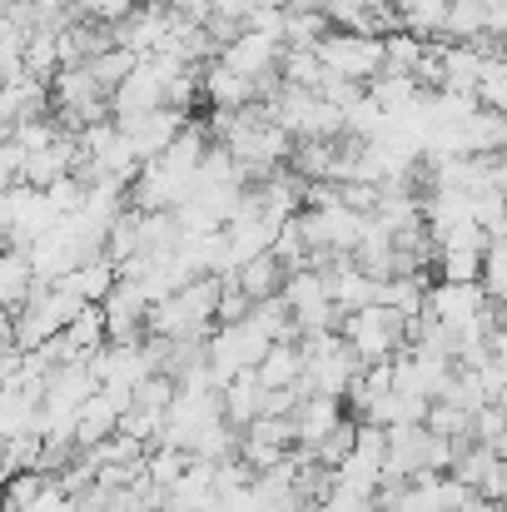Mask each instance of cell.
<instances>
[{
	"label": "cell",
	"mask_w": 507,
	"mask_h": 512,
	"mask_svg": "<svg viewBox=\"0 0 507 512\" xmlns=\"http://www.w3.org/2000/svg\"><path fill=\"white\" fill-rule=\"evenodd\" d=\"M65 224V214L50 204L45 189L35 184H15L0 194V229H5V244L10 249H35L45 234H55Z\"/></svg>",
	"instance_id": "1"
},
{
	"label": "cell",
	"mask_w": 507,
	"mask_h": 512,
	"mask_svg": "<svg viewBox=\"0 0 507 512\" xmlns=\"http://www.w3.org/2000/svg\"><path fill=\"white\" fill-rule=\"evenodd\" d=\"M338 334L358 348L363 363H393L398 348L408 343V319L393 314V309H383V304H373V309H363V314H348Z\"/></svg>",
	"instance_id": "2"
},
{
	"label": "cell",
	"mask_w": 507,
	"mask_h": 512,
	"mask_svg": "<svg viewBox=\"0 0 507 512\" xmlns=\"http://www.w3.org/2000/svg\"><path fill=\"white\" fill-rule=\"evenodd\" d=\"M319 60H324L329 75L358 80V85H373V80L388 70L383 40H373V35H353V30H334V35L319 45Z\"/></svg>",
	"instance_id": "3"
},
{
	"label": "cell",
	"mask_w": 507,
	"mask_h": 512,
	"mask_svg": "<svg viewBox=\"0 0 507 512\" xmlns=\"http://www.w3.org/2000/svg\"><path fill=\"white\" fill-rule=\"evenodd\" d=\"M493 304H488V289L483 284H433L428 289V314L448 329H468L473 319H483Z\"/></svg>",
	"instance_id": "4"
},
{
	"label": "cell",
	"mask_w": 507,
	"mask_h": 512,
	"mask_svg": "<svg viewBox=\"0 0 507 512\" xmlns=\"http://www.w3.org/2000/svg\"><path fill=\"white\" fill-rule=\"evenodd\" d=\"M184 125H189V115H179V110H150V115H135V120H120V130L130 135V145L140 150V160L150 165V160H160L169 145L184 135Z\"/></svg>",
	"instance_id": "5"
},
{
	"label": "cell",
	"mask_w": 507,
	"mask_h": 512,
	"mask_svg": "<svg viewBox=\"0 0 507 512\" xmlns=\"http://www.w3.org/2000/svg\"><path fill=\"white\" fill-rule=\"evenodd\" d=\"M219 60L229 65V70H239V75H249V80H274V70L284 65V45L279 40H269V35H254V30H244L229 50H219Z\"/></svg>",
	"instance_id": "6"
},
{
	"label": "cell",
	"mask_w": 507,
	"mask_h": 512,
	"mask_svg": "<svg viewBox=\"0 0 507 512\" xmlns=\"http://www.w3.org/2000/svg\"><path fill=\"white\" fill-rule=\"evenodd\" d=\"M204 100L214 110H249V105H259V80L214 60V65H204Z\"/></svg>",
	"instance_id": "7"
},
{
	"label": "cell",
	"mask_w": 507,
	"mask_h": 512,
	"mask_svg": "<svg viewBox=\"0 0 507 512\" xmlns=\"http://www.w3.org/2000/svg\"><path fill=\"white\" fill-rule=\"evenodd\" d=\"M125 413H130V408H125V403H120L115 393H105V388H100V393H95V398H90V403L80 408V423H75V443H80L85 453H90V448H100V443H110V438L120 433V418H125Z\"/></svg>",
	"instance_id": "8"
},
{
	"label": "cell",
	"mask_w": 507,
	"mask_h": 512,
	"mask_svg": "<svg viewBox=\"0 0 507 512\" xmlns=\"http://www.w3.org/2000/svg\"><path fill=\"white\" fill-rule=\"evenodd\" d=\"M35 289H40V279H35L30 254L25 249H5V259H0V304H5V314L10 319L25 314V304L35 299Z\"/></svg>",
	"instance_id": "9"
},
{
	"label": "cell",
	"mask_w": 507,
	"mask_h": 512,
	"mask_svg": "<svg viewBox=\"0 0 507 512\" xmlns=\"http://www.w3.org/2000/svg\"><path fill=\"white\" fill-rule=\"evenodd\" d=\"M428 274H398V279H388L383 289H378V304L383 309H393V314H403L408 324L413 319H423L428 314Z\"/></svg>",
	"instance_id": "10"
},
{
	"label": "cell",
	"mask_w": 507,
	"mask_h": 512,
	"mask_svg": "<svg viewBox=\"0 0 507 512\" xmlns=\"http://www.w3.org/2000/svg\"><path fill=\"white\" fill-rule=\"evenodd\" d=\"M264 398H269V388L259 383V373H239V378L224 388V418L244 433L254 418H264Z\"/></svg>",
	"instance_id": "11"
},
{
	"label": "cell",
	"mask_w": 507,
	"mask_h": 512,
	"mask_svg": "<svg viewBox=\"0 0 507 512\" xmlns=\"http://www.w3.org/2000/svg\"><path fill=\"white\" fill-rule=\"evenodd\" d=\"M338 403H343V398H324V393H314V398L299 403V413H294V423H299V448H319L338 423H343Z\"/></svg>",
	"instance_id": "12"
},
{
	"label": "cell",
	"mask_w": 507,
	"mask_h": 512,
	"mask_svg": "<svg viewBox=\"0 0 507 512\" xmlns=\"http://www.w3.org/2000/svg\"><path fill=\"white\" fill-rule=\"evenodd\" d=\"M60 284H70L85 304H105L115 289H120V264L110 259V254H100V259H90V264H80L70 279H60Z\"/></svg>",
	"instance_id": "13"
},
{
	"label": "cell",
	"mask_w": 507,
	"mask_h": 512,
	"mask_svg": "<svg viewBox=\"0 0 507 512\" xmlns=\"http://www.w3.org/2000/svg\"><path fill=\"white\" fill-rule=\"evenodd\" d=\"M284 279H289V269L279 264V254H264V259H254V264L239 269V289H244L254 304L279 299V294H284Z\"/></svg>",
	"instance_id": "14"
},
{
	"label": "cell",
	"mask_w": 507,
	"mask_h": 512,
	"mask_svg": "<svg viewBox=\"0 0 507 512\" xmlns=\"http://www.w3.org/2000/svg\"><path fill=\"white\" fill-rule=\"evenodd\" d=\"M259 373V383L274 393V388H294L299 378H304V348L299 343H274L269 348V358L254 368Z\"/></svg>",
	"instance_id": "15"
},
{
	"label": "cell",
	"mask_w": 507,
	"mask_h": 512,
	"mask_svg": "<svg viewBox=\"0 0 507 512\" xmlns=\"http://www.w3.org/2000/svg\"><path fill=\"white\" fill-rule=\"evenodd\" d=\"M463 140H468V155H507V115L478 110L463 125Z\"/></svg>",
	"instance_id": "16"
},
{
	"label": "cell",
	"mask_w": 507,
	"mask_h": 512,
	"mask_svg": "<svg viewBox=\"0 0 507 512\" xmlns=\"http://www.w3.org/2000/svg\"><path fill=\"white\" fill-rule=\"evenodd\" d=\"M368 95H373V100H378L388 115H403V110H413V105H418L428 90H423L413 75H393V70H383V75L368 85Z\"/></svg>",
	"instance_id": "17"
},
{
	"label": "cell",
	"mask_w": 507,
	"mask_h": 512,
	"mask_svg": "<svg viewBox=\"0 0 507 512\" xmlns=\"http://www.w3.org/2000/svg\"><path fill=\"white\" fill-rule=\"evenodd\" d=\"M279 80L284 85H294V90H324V80H329V70H324V60H319V50H284V65H279Z\"/></svg>",
	"instance_id": "18"
},
{
	"label": "cell",
	"mask_w": 507,
	"mask_h": 512,
	"mask_svg": "<svg viewBox=\"0 0 507 512\" xmlns=\"http://www.w3.org/2000/svg\"><path fill=\"white\" fill-rule=\"evenodd\" d=\"M398 10H403V30H413V35H423V40H428V35L443 40L453 0H398Z\"/></svg>",
	"instance_id": "19"
},
{
	"label": "cell",
	"mask_w": 507,
	"mask_h": 512,
	"mask_svg": "<svg viewBox=\"0 0 507 512\" xmlns=\"http://www.w3.org/2000/svg\"><path fill=\"white\" fill-rule=\"evenodd\" d=\"M65 339H70V348H75L80 358H95V353L110 343V319H105V309H100V304H90V309L65 329Z\"/></svg>",
	"instance_id": "20"
},
{
	"label": "cell",
	"mask_w": 507,
	"mask_h": 512,
	"mask_svg": "<svg viewBox=\"0 0 507 512\" xmlns=\"http://www.w3.org/2000/svg\"><path fill=\"white\" fill-rule=\"evenodd\" d=\"M105 254H110L115 264H130L135 254H145V214H140V209H125V214L115 219Z\"/></svg>",
	"instance_id": "21"
},
{
	"label": "cell",
	"mask_w": 507,
	"mask_h": 512,
	"mask_svg": "<svg viewBox=\"0 0 507 512\" xmlns=\"http://www.w3.org/2000/svg\"><path fill=\"white\" fill-rule=\"evenodd\" d=\"M135 70H140V55H135V50H125V45H110L105 55H95V60H90V75L105 85V95H115Z\"/></svg>",
	"instance_id": "22"
},
{
	"label": "cell",
	"mask_w": 507,
	"mask_h": 512,
	"mask_svg": "<svg viewBox=\"0 0 507 512\" xmlns=\"http://www.w3.org/2000/svg\"><path fill=\"white\" fill-rule=\"evenodd\" d=\"M334 294H329V274H319V269H299V274H289L284 279V304L299 314V309H314V304H329Z\"/></svg>",
	"instance_id": "23"
},
{
	"label": "cell",
	"mask_w": 507,
	"mask_h": 512,
	"mask_svg": "<svg viewBox=\"0 0 507 512\" xmlns=\"http://www.w3.org/2000/svg\"><path fill=\"white\" fill-rule=\"evenodd\" d=\"M383 55H388V70H393V75H418V65H423V55H428V40L413 35V30H398V35L383 40Z\"/></svg>",
	"instance_id": "24"
},
{
	"label": "cell",
	"mask_w": 507,
	"mask_h": 512,
	"mask_svg": "<svg viewBox=\"0 0 507 512\" xmlns=\"http://www.w3.org/2000/svg\"><path fill=\"white\" fill-rule=\"evenodd\" d=\"M50 488H55V478H45V473H15L5 488V512H30Z\"/></svg>",
	"instance_id": "25"
},
{
	"label": "cell",
	"mask_w": 507,
	"mask_h": 512,
	"mask_svg": "<svg viewBox=\"0 0 507 512\" xmlns=\"http://www.w3.org/2000/svg\"><path fill=\"white\" fill-rule=\"evenodd\" d=\"M135 10H140V0H75V15L90 25H105V30H120Z\"/></svg>",
	"instance_id": "26"
},
{
	"label": "cell",
	"mask_w": 507,
	"mask_h": 512,
	"mask_svg": "<svg viewBox=\"0 0 507 512\" xmlns=\"http://www.w3.org/2000/svg\"><path fill=\"white\" fill-rule=\"evenodd\" d=\"M174 398H179V378H169V373H150V378L135 388V408H150V413H160V418H169Z\"/></svg>",
	"instance_id": "27"
},
{
	"label": "cell",
	"mask_w": 507,
	"mask_h": 512,
	"mask_svg": "<svg viewBox=\"0 0 507 512\" xmlns=\"http://www.w3.org/2000/svg\"><path fill=\"white\" fill-rule=\"evenodd\" d=\"M478 105H483V110H498V115H507V55H503V50H498V55L488 60V70H483Z\"/></svg>",
	"instance_id": "28"
},
{
	"label": "cell",
	"mask_w": 507,
	"mask_h": 512,
	"mask_svg": "<svg viewBox=\"0 0 507 512\" xmlns=\"http://www.w3.org/2000/svg\"><path fill=\"white\" fill-rule=\"evenodd\" d=\"M483 289H488V299H507V234L493 239L483 254Z\"/></svg>",
	"instance_id": "29"
},
{
	"label": "cell",
	"mask_w": 507,
	"mask_h": 512,
	"mask_svg": "<svg viewBox=\"0 0 507 512\" xmlns=\"http://www.w3.org/2000/svg\"><path fill=\"white\" fill-rule=\"evenodd\" d=\"M45 194H50V204H55L65 219H70V214H80V209L90 204V184H85L80 174H65V179H60V184H50Z\"/></svg>",
	"instance_id": "30"
},
{
	"label": "cell",
	"mask_w": 507,
	"mask_h": 512,
	"mask_svg": "<svg viewBox=\"0 0 507 512\" xmlns=\"http://www.w3.org/2000/svg\"><path fill=\"white\" fill-rule=\"evenodd\" d=\"M438 284H483V259L478 254H443Z\"/></svg>",
	"instance_id": "31"
},
{
	"label": "cell",
	"mask_w": 507,
	"mask_h": 512,
	"mask_svg": "<svg viewBox=\"0 0 507 512\" xmlns=\"http://www.w3.org/2000/svg\"><path fill=\"white\" fill-rule=\"evenodd\" d=\"M25 165H30V150H25L20 140L5 135V145H0V179H5V189L25 184Z\"/></svg>",
	"instance_id": "32"
},
{
	"label": "cell",
	"mask_w": 507,
	"mask_h": 512,
	"mask_svg": "<svg viewBox=\"0 0 507 512\" xmlns=\"http://www.w3.org/2000/svg\"><path fill=\"white\" fill-rule=\"evenodd\" d=\"M378 204H383V184H343V209H353V214H378Z\"/></svg>",
	"instance_id": "33"
},
{
	"label": "cell",
	"mask_w": 507,
	"mask_h": 512,
	"mask_svg": "<svg viewBox=\"0 0 507 512\" xmlns=\"http://www.w3.org/2000/svg\"><path fill=\"white\" fill-rule=\"evenodd\" d=\"M488 35H493V40H507V0H493V5H488Z\"/></svg>",
	"instance_id": "34"
},
{
	"label": "cell",
	"mask_w": 507,
	"mask_h": 512,
	"mask_svg": "<svg viewBox=\"0 0 507 512\" xmlns=\"http://www.w3.org/2000/svg\"><path fill=\"white\" fill-rule=\"evenodd\" d=\"M5 5H20V0H5Z\"/></svg>",
	"instance_id": "35"
},
{
	"label": "cell",
	"mask_w": 507,
	"mask_h": 512,
	"mask_svg": "<svg viewBox=\"0 0 507 512\" xmlns=\"http://www.w3.org/2000/svg\"><path fill=\"white\" fill-rule=\"evenodd\" d=\"M503 55H507V40H503Z\"/></svg>",
	"instance_id": "36"
},
{
	"label": "cell",
	"mask_w": 507,
	"mask_h": 512,
	"mask_svg": "<svg viewBox=\"0 0 507 512\" xmlns=\"http://www.w3.org/2000/svg\"><path fill=\"white\" fill-rule=\"evenodd\" d=\"M145 5H155V0H145Z\"/></svg>",
	"instance_id": "37"
}]
</instances>
